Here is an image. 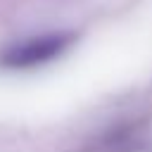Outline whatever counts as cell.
I'll use <instances>...</instances> for the list:
<instances>
[{
  "label": "cell",
  "instance_id": "6da1fadb",
  "mask_svg": "<svg viewBox=\"0 0 152 152\" xmlns=\"http://www.w3.org/2000/svg\"><path fill=\"white\" fill-rule=\"evenodd\" d=\"M74 40H76L74 31H50V33L17 40L0 50V66L12 69V71L43 66V64L62 57L74 45Z\"/></svg>",
  "mask_w": 152,
  "mask_h": 152
}]
</instances>
